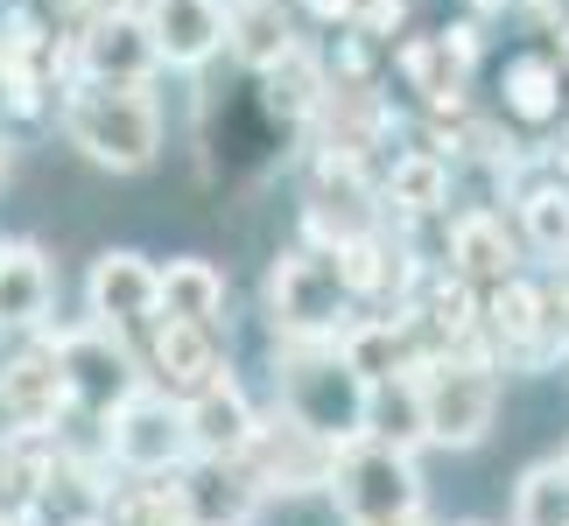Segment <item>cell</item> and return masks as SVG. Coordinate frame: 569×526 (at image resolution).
Wrapping results in <instances>:
<instances>
[{"label": "cell", "mask_w": 569, "mask_h": 526, "mask_svg": "<svg viewBox=\"0 0 569 526\" xmlns=\"http://www.w3.org/2000/svg\"><path fill=\"white\" fill-rule=\"evenodd\" d=\"M0 175H8V141H0Z\"/></svg>", "instance_id": "cell-27"}, {"label": "cell", "mask_w": 569, "mask_h": 526, "mask_svg": "<svg viewBox=\"0 0 569 526\" xmlns=\"http://www.w3.org/2000/svg\"><path fill=\"white\" fill-rule=\"evenodd\" d=\"M141 351V372L148 386L177 393V401H197L204 386L232 380V358H226V337L211 331V323H177V316H156L148 331L134 337Z\"/></svg>", "instance_id": "cell-8"}, {"label": "cell", "mask_w": 569, "mask_h": 526, "mask_svg": "<svg viewBox=\"0 0 569 526\" xmlns=\"http://www.w3.org/2000/svg\"><path fill=\"white\" fill-rule=\"evenodd\" d=\"M177 492L190 506V526H253L268 492L253 485V471L239 456H190L177 471Z\"/></svg>", "instance_id": "cell-11"}, {"label": "cell", "mask_w": 569, "mask_h": 526, "mask_svg": "<svg viewBox=\"0 0 569 526\" xmlns=\"http://www.w3.org/2000/svg\"><path fill=\"white\" fill-rule=\"evenodd\" d=\"M239 464L253 471V485L268 498H296V492H323L331 485V464H338V443H323V435H310L302 422H289V414H260L253 443Z\"/></svg>", "instance_id": "cell-9"}, {"label": "cell", "mask_w": 569, "mask_h": 526, "mask_svg": "<svg viewBox=\"0 0 569 526\" xmlns=\"http://www.w3.org/2000/svg\"><path fill=\"white\" fill-rule=\"evenodd\" d=\"M50 260L36 246H0V331H42L50 316Z\"/></svg>", "instance_id": "cell-17"}, {"label": "cell", "mask_w": 569, "mask_h": 526, "mask_svg": "<svg viewBox=\"0 0 569 526\" xmlns=\"http://www.w3.org/2000/svg\"><path fill=\"white\" fill-rule=\"evenodd\" d=\"M562 78L549 71V63H541V57H520L513 63V71H507V113L513 120H528V127H549L556 113H562Z\"/></svg>", "instance_id": "cell-23"}, {"label": "cell", "mask_w": 569, "mask_h": 526, "mask_svg": "<svg viewBox=\"0 0 569 526\" xmlns=\"http://www.w3.org/2000/svg\"><path fill=\"white\" fill-rule=\"evenodd\" d=\"M331 506L345 526H408L422 519V471H415V449H393V443H359L338 449L331 464Z\"/></svg>", "instance_id": "cell-5"}, {"label": "cell", "mask_w": 569, "mask_h": 526, "mask_svg": "<svg viewBox=\"0 0 569 526\" xmlns=\"http://www.w3.org/2000/svg\"><path fill=\"white\" fill-rule=\"evenodd\" d=\"M274 407L345 449L366 435V372L338 344H274Z\"/></svg>", "instance_id": "cell-1"}, {"label": "cell", "mask_w": 569, "mask_h": 526, "mask_svg": "<svg viewBox=\"0 0 569 526\" xmlns=\"http://www.w3.org/2000/svg\"><path fill=\"white\" fill-rule=\"evenodd\" d=\"M106 519L113 526H190V506L177 477H127L120 492H106Z\"/></svg>", "instance_id": "cell-21"}, {"label": "cell", "mask_w": 569, "mask_h": 526, "mask_svg": "<svg viewBox=\"0 0 569 526\" xmlns=\"http://www.w3.org/2000/svg\"><path fill=\"white\" fill-rule=\"evenodd\" d=\"M393 196H408V211H436V169L408 162L401 175H393Z\"/></svg>", "instance_id": "cell-25"}, {"label": "cell", "mask_w": 569, "mask_h": 526, "mask_svg": "<svg viewBox=\"0 0 569 526\" xmlns=\"http://www.w3.org/2000/svg\"><path fill=\"white\" fill-rule=\"evenodd\" d=\"M465 526H478V519H465Z\"/></svg>", "instance_id": "cell-29"}, {"label": "cell", "mask_w": 569, "mask_h": 526, "mask_svg": "<svg viewBox=\"0 0 569 526\" xmlns=\"http://www.w3.org/2000/svg\"><path fill=\"white\" fill-rule=\"evenodd\" d=\"M415 386H422V435L436 449H478L492 435L499 414V365L478 358V351H436V358L415 365Z\"/></svg>", "instance_id": "cell-4"}, {"label": "cell", "mask_w": 569, "mask_h": 526, "mask_svg": "<svg viewBox=\"0 0 569 526\" xmlns=\"http://www.w3.org/2000/svg\"><path fill=\"white\" fill-rule=\"evenodd\" d=\"M78 63L84 78H113V84H148V71H156V42H148V21L141 14H92L78 36Z\"/></svg>", "instance_id": "cell-14"}, {"label": "cell", "mask_w": 569, "mask_h": 526, "mask_svg": "<svg viewBox=\"0 0 569 526\" xmlns=\"http://www.w3.org/2000/svg\"><path fill=\"white\" fill-rule=\"evenodd\" d=\"M0 526H50V519H42L36 506H21V513H0Z\"/></svg>", "instance_id": "cell-26"}, {"label": "cell", "mask_w": 569, "mask_h": 526, "mask_svg": "<svg viewBox=\"0 0 569 526\" xmlns=\"http://www.w3.org/2000/svg\"><path fill=\"white\" fill-rule=\"evenodd\" d=\"M450 274H457V281H471L478 295L520 274V253H513V239H507V225H499L492 211L457 218V232H450Z\"/></svg>", "instance_id": "cell-16"}, {"label": "cell", "mask_w": 569, "mask_h": 526, "mask_svg": "<svg viewBox=\"0 0 569 526\" xmlns=\"http://www.w3.org/2000/svg\"><path fill=\"white\" fill-rule=\"evenodd\" d=\"M408 526H422V519H408Z\"/></svg>", "instance_id": "cell-28"}, {"label": "cell", "mask_w": 569, "mask_h": 526, "mask_svg": "<svg viewBox=\"0 0 569 526\" xmlns=\"http://www.w3.org/2000/svg\"><path fill=\"white\" fill-rule=\"evenodd\" d=\"M63 134L84 162L134 175L156 162L162 148V105L148 99V84H113V78H84L71 99H63Z\"/></svg>", "instance_id": "cell-2"}, {"label": "cell", "mask_w": 569, "mask_h": 526, "mask_svg": "<svg viewBox=\"0 0 569 526\" xmlns=\"http://www.w3.org/2000/svg\"><path fill=\"white\" fill-rule=\"evenodd\" d=\"M183 422H190V456H247L260 407L239 393V380H218L197 401H183Z\"/></svg>", "instance_id": "cell-15"}, {"label": "cell", "mask_w": 569, "mask_h": 526, "mask_svg": "<svg viewBox=\"0 0 569 526\" xmlns=\"http://www.w3.org/2000/svg\"><path fill=\"white\" fill-rule=\"evenodd\" d=\"M50 344H57V372H63V401H71V414L92 422V428L127 401V393L148 386L134 337H113V331H99V323H78V331H63Z\"/></svg>", "instance_id": "cell-7"}, {"label": "cell", "mask_w": 569, "mask_h": 526, "mask_svg": "<svg viewBox=\"0 0 569 526\" xmlns=\"http://www.w3.org/2000/svg\"><path fill=\"white\" fill-rule=\"evenodd\" d=\"M352 289L338 274V246H296L268 274V323L274 344H331L352 323Z\"/></svg>", "instance_id": "cell-3"}, {"label": "cell", "mask_w": 569, "mask_h": 526, "mask_svg": "<svg viewBox=\"0 0 569 526\" xmlns=\"http://www.w3.org/2000/svg\"><path fill=\"white\" fill-rule=\"evenodd\" d=\"M156 316H162L156 260H141V253H99L92 274H84V323H99V331H113V337H141Z\"/></svg>", "instance_id": "cell-10"}, {"label": "cell", "mask_w": 569, "mask_h": 526, "mask_svg": "<svg viewBox=\"0 0 569 526\" xmlns=\"http://www.w3.org/2000/svg\"><path fill=\"white\" fill-rule=\"evenodd\" d=\"M99 449H106V471L120 477H177L190 464V422H183V401L162 386H141L99 422Z\"/></svg>", "instance_id": "cell-6"}, {"label": "cell", "mask_w": 569, "mask_h": 526, "mask_svg": "<svg viewBox=\"0 0 569 526\" xmlns=\"http://www.w3.org/2000/svg\"><path fill=\"white\" fill-rule=\"evenodd\" d=\"M513 526H569V456H549V464L520 471Z\"/></svg>", "instance_id": "cell-22"}, {"label": "cell", "mask_w": 569, "mask_h": 526, "mask_svg": "<svg viewBox=\"0 0 569 526\" xmlns=\"http://www.w3.org/2000/svg\"><path fill=\"white\" fill-rule=\"evenodd\" d=\"M366 435L393 449H422V386H415V365L408 372H387V380H366Z\"/></svg>", "instance_id": "cell-18"}, {"label": "cell", "mask_w": 569, "mask_h": 526, "mask_svg": "<svg viewBox=\"0 0 569 526\" xmlns=\"http://www.w3.org/2000/svg\"><path fill=\"white\" fill-rule=\"evenodd\" d=\"M226 50L247 63V71H274V63L296 50L281 0H232L226 8Z\"/></svg>", "instance_id": "cell-19"}, {"label": "cell", "mask_w": 569, "mask_h": 526, "mask_svg": "<svg viewBox=\"0 0 569 526\" xmlns=\"http://www.w3.org/2000/svg\"><path fill=\"white\" fill-rule=\"evenodd\" d=\"M156 295H162V316L177 323H226V274L211 260H169L156 267Z\"/></svg>", "instance_id": "cell-20"}, {"label": "cell", "mask_w": 569, "mask_h": 526, "mask_svg": "<svg viewBox=\"0 0 569 526\" xmlns=\"http://www.w3.org/2000/svg\"><path fill=\"white\" fill-rule=\"evenodd\" d=\"M148 42H156V63L169 71H197L226 50V0H148Z\"/></svg>", "instance_id": "cell-13"}, {"label": "cell", "mask_w": 569, "mask_h": 526, "mask_svg": "<svg viewBox=\"0 0 569 526\" xmlns=\"http://www.w3.org/2000/svg\"><path fill=\"white\" fill-rule=\"evenodd\" d=\"M520 225H528L535 253L562 260L569 253V190H528L520 196Z\"/></svg>", "instance_id": "cell-24"}, {"label": "cell", "mask_w": 569, "mask_h": 526, "mask_svg": "<svg viewBox=\"0 0 569 526\" xmlns=\"http://www.w3.org/2000/svg\"><path fill=\"white\" fill-rule=\"evenodd\" d=\"M0 407H8V422L21 435H57L71 401H63V372H57V344L50 337L21 344L8 358V372H0Z\"/></svg>", "instance_id": "cell-12"}]
</instances>
